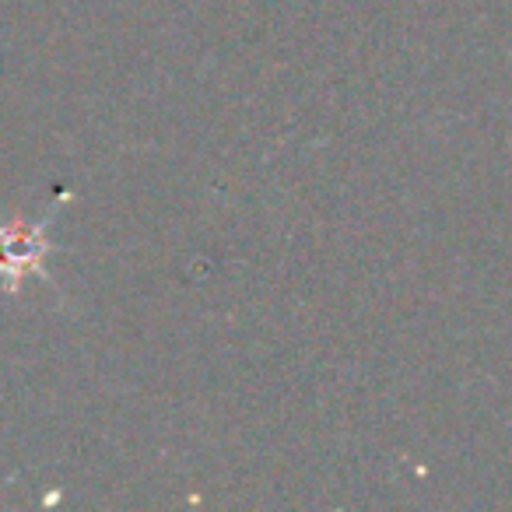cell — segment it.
<instances>
[{
	"label": "cell",
	"instance_id": "cell-1",
	"mask_svg": "<svg viewBox=\"0 0 512 512\" xmlns=\"http://www.w3.org/2000/svg\"><path fill=\"white\" fill-rule=\"evenodd\" d=\"M53 211L39 221H0V285L4 292H22L25 278L39 274V278H50L46 274V256H50V228Z\"/></svg>",
	"mask_w": 512,
	"mask_h": 512
}]
</instances>
